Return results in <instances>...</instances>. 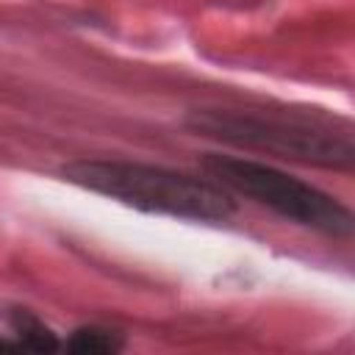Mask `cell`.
<instances>
[{"label":"cell","instance_id":"obj_2","mask_svg":"<svg viewBox=\"0 0 355 355\" xmlns=\"http://www.w3.org/2000/svg\"><path fill=\"white\" fill-rule=\"evenodd\" d=\"M186 128L219 144L261 153L305 166L349 172L355 164L352 133L302 114L252 111V108H194Z\"/></svg>","mask_w":355,"mask_h":355},{"label":"cell","instance_id":"obj_1","mask_svg":"<svg viewBox=\"0 0 355 355\" xmlns=\"http://www.w3.org/2000/svg\"><path fill=\"white\" fill-rule=\"evenodd\" d=\"M64 180L86 191L116 200L128 208L189 219V222H227L236 214L230 191L214 180L191 178L155 164L125 158H80L61 169Z\"/></svg>","mask_w":355,"mask_h":355},{"label":"cell","instance_id":"obj_4","mask_svg":"<svg viewBox=\"0 0 355 355\" xmlns=\"http://www.w3.org/2000/svg\"><path fill=\"white\" fill-rule=\"evenodd\" d=\"M11 327H14V341L22 349H36V352H53L61 349L64 344L58 341V336L31 311L17 308L11 313Z\"/></svg>","mask_w":355,"mask_h":355},{"label":"cell","instance_id":"obj_5","mask_svg":"<svg viewBox=\"0 0 355 355\" xmlns=\"http://www.w3.org/2000/svg\"><path fill=\"white\" fill-rule=\"evenodd\" d=\"M67 349L72 352H97V355H108V352H119L125 347L122 336L108 330V327H100V324H86V327H78L72 330V336L64 341Z\"/></svg>","mask_w":355,"mask_h":355},{"label":"cell","instance_id":"obj_3","mask_svg":"<svg viewBox=\"0 0 355 355\" xmlns=\"http://www.w3.org/2000/svg\"><path fill=\"white\" fill-rule=\"evenodd\" d=\"M202 169L225 191L255 200L258 205L275 211L294 225L311 227L333 239L352 236V214L344 202L272 164L247 155L208 153L202 158Z\"/></svg>","mask_w":355,"mask_h":355},{"label":"cell","instance_id":"obj_6","mask_svg":"<svg viewBox=\"0 0 355 355\" xmlns=\"http://www.w3.org/2000/svg\"><path fill=\"white\" fill-rule=\"evenodd\" d=\"M14 347H17L14 338H3V336H0V349H14Z\"/></svg>","mask_w":355,"mask_h":355}]
</instances>
